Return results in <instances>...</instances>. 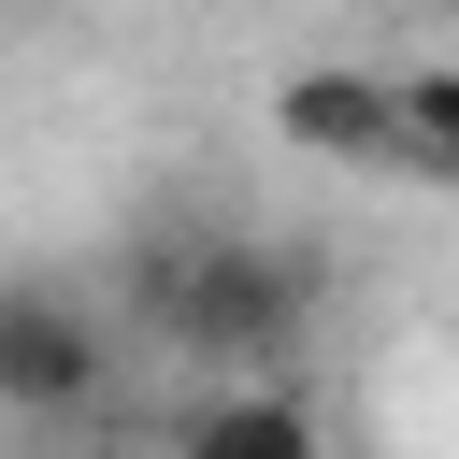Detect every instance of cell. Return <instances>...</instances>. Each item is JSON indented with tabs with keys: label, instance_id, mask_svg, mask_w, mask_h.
<instances>
[{
	"label": "cell",
	"instance_id": "obj_1",
	"mask_svg": "<svg viewBox=\"0 0 459 459\" xmlns=\"http://www.w3.org/2000/svg\"><path fill=\"white\" fill-rule=\"evenodd\" d=\"M316 244L287 230H201L186 258H143V316L172 359H201L215 387H287L301 330H316Z\"/></svg>",
	"mask_w": 459,
	"mask_h": 459
},
{
	"label": "cell",
	"instance_id": "obj_2",
	"mask_svg": "<svg viewBox=\"0 0 459 459\" xmlns=\"http://www.w3.org/2000/svg\"><path fill=\"white\" fill-rule=\"evenodd\" d=\"M115 387V316L86 287H0V416H86Z\"/></svg>",
	"mask_w": 459,
	"mask_h": 459
},
{
	"label": "cell",
	"instance_id": "obj_3",
	"mask_svg": "<svg viewBox=\"0 0 459 459\" xmlns=\"http://www.w3.org/2000/svg\"><path fill=\"white\" fill-rule=\"evenodd\" d=\"M273 129L301 143V158H359V172H402L416 158V115H402V72H287L273 86Z\"/></svg>",
	"mask_w": 459,
	"mask_h": 459
},
{
	"label": "cell",
	"instance_id": "obj_4",
	"mask_svg": "<svg viewBox=\"0 0 459 459\" xmlns=\"http://www.w3.org/2000/svg\"><path fill=\"white\" fill-rule=\"evenodd\" d=\"M172 459H330V445H316L301 387H215V402L186 416V445H172Z\"/></svg>",
	"mask_w": 459,
	"mask_h": 459
},
{
	"label": "cell",
	"instance_id": "obj_5",
	"mask_svg": "<svg viewBox=\"0 0 459 459\" xmlns=\"http://www.w3.org/2000/svg\"><path fill=\"white\" fill-rule=\"evenodd\" d=\"M402 115H416V158H402V172L459 186V72H402Z\"/></svg>",
	"mask_w": 459,
	"mask_h": 459
}]
</instances>
